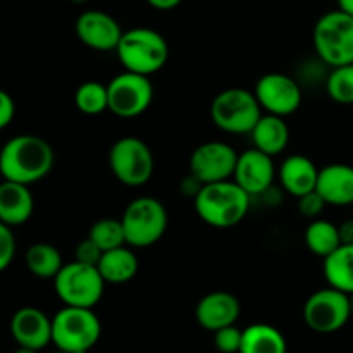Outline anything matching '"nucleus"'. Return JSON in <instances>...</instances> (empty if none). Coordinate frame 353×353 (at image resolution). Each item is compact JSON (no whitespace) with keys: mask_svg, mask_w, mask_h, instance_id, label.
Segmentation results:
<instances>
[{"mask_svg":"<svg viewBox=\"0 0 353 353\" xmlns=\"http://www.w3.org/2000/svg\"><path fill=\"white\" fill-rule=\"evenodd\" d=\"M97 268H99L100 274L105 279V283L123 285V283L131 281L137 276L140 264H138L133 247L123 245V247L103 252Z\"/></svg>","mask_w":353,"mask_h":353,"instance_id":"22","label":"nucleus"},{"mask_svg":"<svg viewBox=\"0 0 353 353\" xmlns=\"http://www.w3.org/2000/svg\"><path fill=\"white\" fill-rule=\"evenodd\" d=\"M250 134L254 147L271 157L283 154L290 143V128L285 117L274 114H262Z\"/></svg>","mask_w":353,"mask_h":353,"instance_id":"21","label":"nucleus"},{"mask_svg":"<svg viewBox=\"0 0 353 353\" xmlns=\"http://www.w3.org/2000/svg\"><path fill=\"white\" fill-rule=\"evenodd\" d=\"M350 317V296L333 286L312 293L303 305L305 324L319 334L336 333Z\"/></svg>","mask_w":353,"mask_h":353,"instance_id":"10","label":"nucleus"},{"mask_svg":"<svg viewBox=\"0 0 353 353\" xmlns=\"http://www.w3.org/2000/svg\"><path fill=\"white\" fill-rule=\"evenodd\" d=\"M14 116H16V103H14V99L6 90H0V130L9 126L12 123Z\"/></svg>","mask_w":353,"mask_h":353,"instance_id":"34","label":"nucleus"},{"mask_svg":"<svg viewBox=\"0 0 353 353\" xmlns=\"http://www.w3.org/2000/svg\"><path fill=\"white\" fill-rule=\"evenodd\" d=\"M305 245L314 255L326 259L341 247L340 231L336 224L326 219H312L305 230Z\"/></svg>","mask_w":353,"mask_h":353,"instance_id":"26","label":"nucleus"},{"mask_svg":"<svg viewBox=\"0 0 353 353\" xmlns=\"http://www.w3.org/2000/svg\"><path fill=\"white\" fill-rule=\"evenodd\" d=\"M10 334L19 347L40 352L52 343V319L37 307H23L10 319Z\"/></svg>","mask_w":353,"mask_h":353,"instance_id":"16","label":"nucleus"},{"mask_svg":"<svg viewBox=\"0 0 353 353\" xmlns=\"http://www.w3.org/2000/svg\"><path fill=\"white\" fill-rule=\"evenodd\" d=\"M183 0H147L148 6H152L157 10H171L178 7Z\"/></svg>","mask_w":353,"mask_h":353,"instance_id":"36","label":"nucleus"},{"mask_svg":"<svg viewBox=\"0 0 353 353\" xmlns=\"http://www.w3.org/2000/svg\"><path fill=\"white\" fill-rule=\"evenodd\" d=\"M262 110L286 117L302 105V88L299 83L283 72H269L257 81L254 90Z\"/></svg>","mask_w":353,"mask_h":353,"instance_id":"13","label":"nucleus"},{"mask_svg":"<svg viewBox=\"0 0 353 353\" xmlns=\"http://www.w3.org/2000/svg\"><path fill=\"white\" fill-rule=\"evenodd\" d=\"M323 272L327 285L340 292L353 293V245H341L338 250L323 259Z\"/></svg>","mask_w":353,"mask_h":353,"instance_id":"24","label":"nucleus"},{"mask_svg":"<svg viewBox=\"0 0 353 353\" xmlns=\"http://www.w3.org/2000/svg\"><path fill=\"white\" fill-rule=\"evenodd\" d=\"M240 312V300L233 293L212 292L209 295L202 296L200 302L196 303L195 317L196 323L203 330L214 333V331L221 330V327L236 324Z\"/></svg>","mask_w":353,"mask_h":353,"instance_id":"17","label":"nucleus"},{"mask_svg":"<svg viewBox=\"0 0 353 353\" xmlns=\"http://www.w3.org/2000/svg\"><path fill=\"white\" fill-rule=\"evenodd\" d=\"M14 353H38V350H31V348H26V347H19Z\"/></svg>","mask_w":353,"mask_h":353,"instance_id":"38","label":"nucleus"},{"mask_svg":"<svg viewBox=\"0 0 353 353\" xmlns=\"http://www.w3.org/2000/svg\"><path fill=\"white\" fill-rule=\"evenodd\" d=\"M326 200L321 196V193L317 190L314 192L305 193V195L299 196V212L302 214L307 219H317V217L323 214L324 207H326Z\"/></svg>","mask_w":353,"mask_h":353,"instance_id":"32","label":"nucleus"},{"mask_svg":"<svg viewBox=\"0 0 353 353\" xmlns=\"http://www.w3.org/2000/svg\"><path fill=\"white\" fill-rule=\"evenodd\" d=\"M16 255V238L10 226L0 221V272L6 271Z\"/></svg>","mask_w":353,"mask_h":353,"instance_id":"31","label":"nucleus"},{"mask_svg":"<svg viewBox=\"0 0 353 353\" xmlns=\"http://www.w3.org/2000/svg\"><path fill=\"white\" fill-rule=\"evenodd\" d=\"M50 353H68V352H62V350H59V348H57V350H55V352H50Z\"/></svg>","mask_w":353,"mask_h":353,"instance_id":"41","label":"nucleus"},{"mask_svg":"<svg viewBox=\"0 0 353 353\" xmlns=\"http://www.w3.org/2000/svg\"><path fill=\"white\" fill-rule=\"evenodd\" d=\"M103 250L92 240L86 236L85 240L79 241L74 248V261L83 262L88 265H99L100 257H102Z\"/></svg>","mask_w":353,"mask_h":353,"instance_id":"33","label":"nucleus"},{"mask_svg":"<svg viewBox=\"0 0 353 353\" xmlns=\"http://www.w3.org/2000/svg\"><path fill=\"white\" fill-rule=\"evenodd\" d=\"M102 324L93 309L68 307L52 319V343L68 353H88L99 343Z\"/></svg>","mask_w":353,"mask_h":353,"instance_id":"4","label":"nucleus"},{"mask_svg":"<svg viewBox=\"0 0 353 353\" xmlns=\"http://www.w3.org/2000/svg\"><path fill=\"white\" fill-rule=\"evenodd\" d=\"M252 196L233 179L209 183L195 196V210L200 219L212 228L226 230L247 217Z\"/></svg>","mask_w":353,"mask_h":353,"instance_id":"2","label":"nucleus"},{"mask_svg":"<svg viewBox=\"0 0 353 353\" xmlns=\"http://www.w3.org/2000/svg\"><path fill=\"white\" fill-rule=\"evenodd\" d=\"M107 93L110 112L123 119H131L141 116L152 105L154 85L148 76L124 71L110 79Z\"/></svg>","mask_w":353,"mask_h":353,"instance_id":"11","label":"nucleus"},{"mask_svg":"<svg viewBox=\"0 0 353 353\" xmlns=\"http://www.w3.org/2000/svg\"><path fill=\"white\" fill-rule=\"evenodd\" d=\"M54 288L64 305L93 309L102 300L105 279L97 265L72 261L62 265L54 278Z\"/></svg>","mask_w":353,"mask_h":353,"instance_id":"8","label":"nucleus"},{"mask_svg":"<svg viewBox=\"0 0 353 353\" xmlns=\"http://www.w3.org/2000/svg\"><path fill=\"white\" fill-rule=\"evenodd\" d=\"M55 162L54 148L37 134H17L0 150V174L7 181L33 185L47 178Z\"/></svg>","mask_w":353,"mask_h":353,"instance_id":"1","label":"nucleus"},{"mask_svg":"<svg viewBox=\"0 0 353 353\" xmlns=\"http://www.w3.org/2000/svg\"><path fill=\"white\" fill-rule=\"evenodd\" d=\"M274 176L276 168L271 155L264 154L255 147L243 154H238L233 181L240 185L250 196L262 195L271 190Z\"/></svg>","mask_w":353,"mask_h":353,"instance_id":"15","label":"nucleus"},{"mask_svg":"<svg viewBox=\"0 0 353 353\" xmlns=\"http://www.w3.org/2000/svg\"><path fill=\"white\" fill-rule=\"evenodd\" d=\"M26 268L34 278L54 279L62 269V255L54 245L50 243H34L26 250Z\"/></svg>","mask_w":353,"mask_h":353,"instance_id":"25","label":"nucleus"},{"mask_svg":"<svg viewBox=\"0 0 353 353\" xmlns=\"http://www.w3.org/2000/svg\"><path fill=\"white\" fill-rule=\"evenodd\" d=\"M88 238H92L103 252L126 245L123 223L121 219H114V217H103V219L93 223L88 231Z\"/></svg>","mask_w":353,"mask_h":353,"instance_id":"28","label":"nucleus"},{"mask_svg":"<svg viewBox=\"0 0 353 353\" xmlns=\"http://www.w3.org/2000/svg\"><path fill=\"white\" fill-rule=\"evenodd\" d=\"M109 165L114 178L126 186H143L154 176V154L143 140L123 137L109 152Z\"/></svg>","mask_w":353,"mask_h":353,"instance_id":"9","label":"nucleus"},{"mask_svg":"<svg viewBox=\"0 0 353 353\" xmlns=\"http://www.w3.org/2000/svg\"><path fill=\"white\" fill-rule=\"evenodd\" d=\"M326 92L336 103L341 105L353 103V64L331 68L326 79Z\"/></svg>","mask_w":353,"mask_h":353,"instance_id":"29","label":"nucleus"},{"mask_svg":"<svg viewBox=\"0 0 353 353\" xmlns=\"http://www.w3.org/2000/svg\"><path fill=\"white\" fill-rule=\"evenodd\" d=\"M121 223L126 245L133 248H148L164 236L169 217L161 200L154 196H138L128 203Z\"/></svg>","mask_w":353,"mask_h":353,"instance_id":"5","label":"nucleus"},{"mask_svg":"<svg viewBox=\"0 0 353 353\" xmlns=\"http://www.w3.org/2000/svg\"><path fill=\"white\" fill-rule=\"evenodd\" d=\"M238 154L224 141H205L190 155V174L203 185L233 179Z\"/></svg>","mask_w":353,"mask_h":353,"instance_id":"12","label":"nucleus"},{"mask_svg":"<svg viewBox=\"0 0 353 353\" xmlns=\"http://www.w3.org/2000/svg\"><path fill=\"white\" fill-rule=\"evenodd\" d=\"M243 331L236 326H226L214 331V347L221 353H240Z\"/></svg>","mask_w":353,"mask_h":353,"instance_id":"30","label":"nucleus"},{"mask_svg":"<svg viewBox=\"0 0 353 353\" xmlns=\"http://www.w3.org/2000/svg\"><path fill=\"white\" fill-rule=\"evenodd\" d=\"M262 117V107L254 92L245 88H228L214 97L210 119L219 130L233 134L252 133Z\"/></svg>","mask_w":353,"mask_h":353,"instance_id":"7","label":"nucleus"},{"mask_svg":"<svg viewBox=\"0 0 353 353\" xmlns=\"http://www.w3.org/2000/svg\"><path fill=\"white\" fill-rule=\"evenodd\" d=\"M314 48L331 68L353 64V17L340 9L321 16L314 26Z\"/></svg>","mask_w":353,"mask_h":353,"instance_id":"6","label":"nucleus"},{"mask_svg":"<svg viewBox=\"0 0 353 353\" xmlns=\"http://www.w3.org/2000/svg\"><path fill=\"white\" fill-rule=\"evenodd\" d=\"M34 200L30 186L3 179L0 183V221L7 226H21L33 216Z\"/></svg>","mask_w":353,"mask_h":353,"instance_id":"19","label":"nucleus"},{"mask_svg":"<svg viewBox=\"0 0 353 353\" xmlns=\"http://www.w3.org/2000/svg\"><path fill=\"white\" fill-rule=\"evenodd\" d=\"M338 9L353 17V0H336Z\"/></svg>","mask_w":353,"mask_h":353,"instance_id":"37","label":"nucleus"},{"mask_svg":"<svg viewBox=\"0 0 353 353\" xmlns=\"http://www.w3.org/2000/svg\"><path fill=\"white\" fill-rule=\"evenodd\" d=\"M74 105L86 116H99L109 110V93L107 85L99 81H85L74 93Z\"/></svg>","mask_w":353,"mask_h":353,"instance_id":"27","label":"nucleus"},{"mask_svg":"<svg viewBox=\"0 0 353 353\" xmlns=\"http://www.w3.org/2000/svg\"><path fill=\"white\" fill-rule=\"evenodd\" d=\"M74 31L83 45L99 52L116 50L124 33L119 23L103 10H86L79 14Z\"/></svg>","mask_w":353,"mask_h":353,"instance_id":"14","label":"nucleus"},{"mask_svg":"<svg viewBox=\"0 0 353 353\" xmlns=\"http://www.w3.org/2000/svg\"><path fill=\"white\" fill-rule=\"evenodd\" d=\"M279 181L283 188L293 196H302L316 190L317 178H319V169L316 168L312 161L305 155H290L283 161L279 168Z\"/></svg>","mask_w":353,"mask_h":353,"instance_id":"20","label":"nucleus"},{"mask_svg":"<svg viewBox=\"0 0 353 353\" xmlns=\"http://www.w3.org/2000/svg\"><path fill=\"white\" fill-rule=\"evenodd\" d=\"M71 2H74V3H85V2H88V0H71Z\"/></svg>","mask_w":353,"mask_h":353,"instance_id":"40","label":"nucleus"},{"mask_svg":"<svg viewBox=\"0 0 353 353\" xmlns=\"http://www.w3.org/2000/svg\"><path fill=\"white\" fill-rule=\"evenodd\" d=\"M348 296H350V314L353 317V293H352V295H348Z\"/></svg>","mask_w":353,"mask_h":353,"instance_id":"39","label":"nucleus"},{"mask_svg":"<svg viewBox=\"0 0 353 353\" xmlns=\"http://www.w3.org/2000/svg\"><path fill=\"white\" fill-rule=\"evenodd\" d=\"M240 353H288V343L278 327L259 323L243 330Z\"/></svg>","mask_w":353,"mask_h":353,"instance_id":"23","label":"nucleus"},{"mask_svg":"<svg viewBox=\"0 0 353 353\" xmlns=\"http://www.w3.org/2000/svg\"><path fill=\"white\" fill-rule=\"evenodd\" d=\"M116 54L124 65V71L150 78L168 62L169 45L159 31L150 28H133L123 33Z\"/></svg>","mask_w":353,"mask_h":353,"instance_id":"3","label":"nucleus"},{"mask_svg":"<svg viewBox=\"0 0 353 353\" xmlns=\"http://www.w3.org/2000/svg\"><path fill=\"white\" fill-rule=\"evenodd\" d=\"M316 190L327 205H353V168L341 162L324 165L319 169Z\"/></svg>","mask_w":353,"mask_h":353,"instance_id":"18","label":"nucleus"},{"mask_svg":"<svg viewBox=\"0 0 353 353\" xmlns=\"http://www.w3.org/2000/svg\"><path fill=\"white\" fill-rule=\"evenodd\" d=\"M338 231H340L341 245H353V217L343 221V223L338 226Z\"/></svg>","mask_w":353,"mask_h":353,"instance_id":"35","label":"nucleus"}]
</instances>
